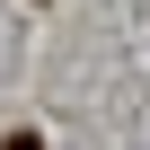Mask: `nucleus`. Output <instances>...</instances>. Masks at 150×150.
Instances as JSON below:
<instances>
[{"label": "nucleus", "mask_w": 150, "mask_h": 150, "mask_svg": "<svg viewBox=\"0 0 150 150\" xmlns=\"http://www.w3.org/2000/svg\"><path fill=\"white\" fill-rule=\"evenodd\" d=\"M0 150H44V141H35V132H9V141H0Z\"/></svg>", "instance_id": "nucleus-1"}]
</instances>
